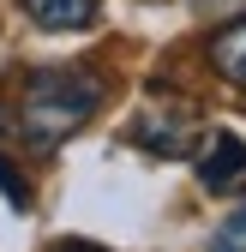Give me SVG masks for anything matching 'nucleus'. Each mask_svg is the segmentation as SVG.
<instances>
[{"label":"nucleus","instance_id":"obj_4","mask_svg":"<svg viewBox=\"0 0 246 252\" xmlns=\"http://www.w3.org/2000/svg\"><path fill=\"white\" fill-rule=\"evenodd\" d=\"M24 18L48 30V36H66V30H90L96 24V0H18Z\"/></svg>","mask_w":246,"mask_h":252},{"label":"nucleus","instance_id":"obj_2","mask_svg":"<svg viewBox=\"0 0 246 252\" xmlns=\"http://www.w3.org/2000/svg\"><path fill=\"white\" fill-rule=\"evenodd\" d=\"M132 144L150 150V156H192V144H198V120H192V108L180 102V96H174V102L156 96V102L138 108V120H132Z\"/></svg>","mask_w":246,"mask_h":252},{"label":"nucleus","instance_id":"obj_3","mask_svg":"<svg viewBox=\"0 0 246 252\" xmlns=\"http://www.w3.org/2000/svg\"><path fill=\"white\" fill-rule=\"evenodd\" d=\"M240 174H246V144L234 132H216V138L198 150V180L210 186V192H228Z\"/></svg>","mask_w":246,"mask_h":252},{"label":"nucleus","instance_id":"obj_6","mask_svg":"<svg viewBox=\"0 0 246 252\" xmlns=\"http://www.w3.org/2000/svg\"><path fill=\"white\" fill-rule=\"evenodd\" d=\"M210 252H246V198L216 222V234H210Z\"/></svg>","mask_w":246,"mask_h":252},{"label":"nucleus","instance_id":"obj_8","mask_svg":"<svg viewBox=\"0 0 246 252\" xmlns=\"http://www.w3.org/2000/svg\"><path fill=\"white\" fill-rule=\"evenodd\" d=\"M198 18H246V0H192Z\"/></svg>","mask_w":246,"mask_h":252},{"label":"nucleus","instance_id":"obj_1","mask_svg":"<svg viewBox=\"0 0 246 252\" xmlns=\"http://www.w3.org/2000/svg\"><path fill=\"white\" fill-rule=\"evenodd\" d=\"M108 84L84 66H42L30 72L18 90V132L30 150H60L78 126H90V114L102 108Z\"/></svg>","mask_w":246,"mask_h":252},{"label":"nucleus","instance_id":"obj_7","mask_svg":"<svg viewBox=\"0 0 246 252\" xmlns=\"http://www.w3.org/2000/svg\"><path fill=\"white\" fill-rule=\"evenodd\" d=\"M0 192H6V204H12V210H30V186L12 174V162H6V156H0Z\"/></svg>","mask_w":246,"mask_h":252},{"label":"nucleus","instance_id":"obj_9","mask_svg":"<svg viewBox=\"0 0 246 252\" xmlns=\"http://www.w3.org/2000/svg\"><path fill=\"white\" fill-rule=\"evenodd\" d=\"M54 252H102V246H90V240H66V246H54Z\"/></svg>","mask_w":246,"mask_h":252},{"label":"nucleus","instance_id":"obj_5","mask_svg":"<svg viewBox=\"0 0 246 252\" xmlns=\"http://www.w3.org/2000/svg\"><path fill=\"white\" fill-rule=\"evenodd\" d=\"M210 66H216L234 90H246V18H228L210 36Z\"/></svg>","mask_w":246,"mask_h":252}]
</instances>
